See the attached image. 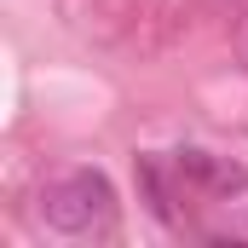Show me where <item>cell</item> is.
<instances>
[{
    "instance_id": "1",
    "label": "cell",
    "mask_w": 248,
    "mask_h": 248,
    "mask_svg": "<svg viewBox=\"0 0 248 248\" xmlns=\"http://www.w3.org/2000/svg\"><path fill=\"white\" fill-rule=\"evenodd\" d=\"M110 214H116V190H110L104 173H93V168L63 173L58 185L41 190V219L52 231H63V237H87V231L110 225Z\"/></svg>"
},
{
    "instance_id": "2",
    "label": "cell",
    "mask_w": 248,
    "mask_h": 248,
    "mask_svg": "<svg viewBox=\"0 0 248 248\" xmlns=\"http://www.w3.org/2000/svg\"><path fill=\"white\" fill-rule=\"evenodd\" d=\"M179 173H190V179H202V185H243V173L237 168H225V162H214L208 150H179Z\"/></svg>"
}]
</instances>
